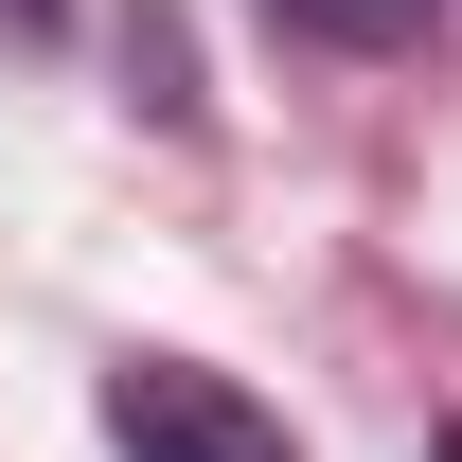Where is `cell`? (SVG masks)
Instances as JSON below:
<instances>
[{
    "label": "cell",
    "instance_id": "1",
    "mask_svg": "<svg viewBox=\"0 0 462 462\" xmlns=\"http://www.w3.org/2000/svg\"><path fill=\"white\" fill-rule=\"evenodd\" d=\"M107 445L125 462H302L285 409L214 356H107Z\"/></svg>",
    "mask_w": 462,
    "mask_h": 462
},
{
    "label": "cell",
    "instance_id": "2",
    "mask_svg": "<svg viewBox=\"0 0 462 462\" xmlns=\"http://www.w3.org/2000/svg\"><path fill=\"white\" fill-rule=\"evenodd\" d=\"M285 36H320V54H409L427 36V0H267Z\"/></svg>",
    "mask_w": 462,
    "mask_h": 462
},
{
    "label": "cell",
    "instance_id": "3",
    "mask_svg": "<svg viewBox=\"0 0 462 462\" xmlns=\"http://www.w3.org/2000/svg\"><path fill=\"white\" fill-rule=\"evenodd\" d=\"M0 36H18V54H54V36H71V0H0Z\"/></svg>",
    "mask_w": 462,
    "mask_h": 462
},
{
    "label": "cell",
    "instance_id": "4",
    "mask_svg": "<svg viewBox=\"0 0 462 462\" xmlns=\"http://www.w3.org/2000/svg\"><path fill=\"white\" fill-rule=\"evenodd\" d=\"M427 462H462V445H427Z\"/></svg>",
    "mask_w": 462,
    "mask_h": 462
}]
</instances>
